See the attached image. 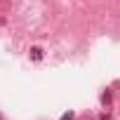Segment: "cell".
Returning <instances> with one entry per match:
<instances>
[{
    "label": "cell",
    "instance_id": "1",
    "mask_svg": "<svg viewBox=\"0 0 120 120\" xmlns=\"http://www.w3.org/2000/svg\"><path fill=\"white\" fill-rule=\"evenodd\" d=\"M31 59H33V61H40V59H42V49L40 47H31Z\"/></svg>",
    "mask_w": 120,
    "mask_h": 120
},
{
    "label": "cell",
    "instance_id": "2",
    "mask_svg": "<svg viewBox=\"0 0 120 120\" xmlns=\"http://www.w3.org/2000/svg\"><path fill=\"white\" fill-rule=\"evenodd\" d=\"M61 120H73V115H71V113H68V115H64V118H61Z\"/></svg>",
    "mask_w": 120,
    "mask_h": 120
}]
</instances>
